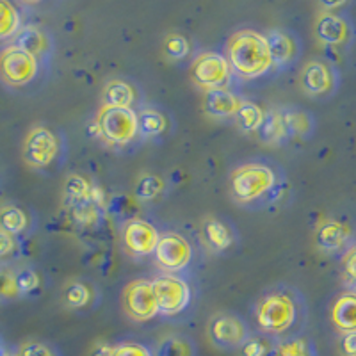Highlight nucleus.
Listing matches in <instances>:
<instances>
[{"instance_id": "f257e3e1", "label": "nucleus", "mask_w": 356, "mask_h": 356, "mask_svg": "<svg viewBox=\"0 0 356 356\" xmlns=\"http://www.w3.org/2000/svg\"><path fill=\"white\" fill-rule=\"evenodd\" d=\"M230 68L248 79H257L273 68L269 47L264 34L244 29L228 41Z\"/></svg>"}, {"instance_id": "f03ea898", "label": "nucleus", "mask_w": 356, "mask_h": 356, "mask_svg": "<svg viewBox=\"0 0 356 356\" xmlns=\"http://www.w3.org/2000/svg\"><path fill=\"white\" fill-rule=\"evenodd\" d=\"M276 187V175L266 164H244L232 175V193L241 203L260 200Z\"/></svg>"}, {"instance_id": "7ed1b4c3", "label": "nucleus", "mask_w": 356, "mask_h": 356, "mask_svg": "<svg viewBox=\"0 0 356 356\" xmlns=\"http://www.w3.org/2000/svg\"><path fill=\"white\" fill-rule=\"evenodd\" d=\"M294 321V301L282 292L266 296L257 307V324L267 335H282V333L289 332Z\"/></svg>"}, {"instance_id": "20e7f679", "label": "nucleus", "mask_w": 356, "mask_h": 356, "mask_svg": "<svg viewBox=\"0 0 356 356\" xmlns=\"http://www.w3.org/2000/svg\"><path fill=\"white\" fill-rule=\"evenodd\" d=\"M95 129L109 143L127 145L138 136V114L123 107H102Z\"/></svg>"}, {"instance_id": "39448f33", "label": "nucleus", "mask_w": 356, "mask_h": 356, "mask_svg": "<svg viewBox=\"0 0 356 356\" xmlns=\"http://www.w3.org/2000/svg\"><path fill=\"white\" fill-rule=\"evenodd\" d=\"M152 287H154L157 310L162 316H177V314L186 310L187 305L191 303L193 292H191L189 284L180 276H157L152 282Z\"/></svg>"}, {"instance_id": "423d86ee", "label": "nucleus", "mask_w": 356, "mask_h": 356, "mask_svg": "<svg viewBox=\"0 0 356 356\" xmlns=\"http://www.w3.org/2000/svg\"><path fill=\"white\" fill-rule=\"evenodd\" d=\"M38 59L22 49L9 44L0 52V77L6 84L22 88L27 86L38 77Z\"/></svg>"}, {"instance_id": "0eeeda50", "label": "nucleus", "mask_w": 356, "mask_h": 356, "mask_svg": "<svg viewBox=\"0 0 356 356\" xmlns=\"http://www.w3.org/2000/svg\"><path fill=\"white\" fill-rule=\"evenodd\" d=\"M230 63L218 52L200 54L193 63V79L196 84L209 91L225 89V86L230 82Z\"/></svg>"}, {"instance_id": "6e6552de", "label": "nucleus", "mask_w": 356, "mask_h": 356, "mask_svg": "<svg viewBox=\"0 0 356 356\" xmlns=\"http://www.w3.org/2000/svg\"><path fill=\"white\" fill-rule=\"evenodd\" d=\"M59 154L57 136L47 127H34L24 143V159L29 166L47 168Z\"/></svg>"}, {"instance_id": "1a4fd4ad", "label": "nucleus", "mask_w": 356, "mask_h": 356, "mask_svg": "<svg viewBox=\"0 0 356 356\" xmlns=\"http://www.w3.org/2000/svg\"><path fill=\"white\" fill-rule=\"evenodd\" d=\"M123 308L132 319L148 321L159 314L150 280H134L123 291Z\"/></svg>"}, {"instance_id": "9d476101", "label": "nucleus", "mask_w": 356, "mask_h": 356, "mask_svg": "<svg viewBox=\"0 0 356 356\" xmlns=\"http://www.w3.org/2000/svg\"><path fill=\"white\" fill-rule=\"evenodd\" d=\"M154 255L168 271H182L193 260V248L180 234H164L159 237Z\"/></svg>"}, {"instance_id": "9b49d317", "label": "nucleus", "mask_w": 356, "mask_h": 356, "mask_svg": "<svg viewBox=\"0 0 356 356\" xmlns=\"http://www.w3.org/2000/svg\"><path fill=\"white\" fill-rule=\"evenodd\" d=\"M209 335L218 348L237 349L250 339L244 321L230 314H219L211 321Z\"/></svg>"}, {"instance_id": "f8f14e48", "label": "nucleus", "mask_w": 356, "mask_h": 356, "mask_svg": "<svg viewBox=\"0 0 356 356\" xmlns=\"http://www.w3.org/2000/svg\"><path fill=\"white\" fill-rule=\"evenodd\" d=\"M159 237L161 235L157 228L145 219H132L123 228V243L127 250L138 257L154 255Z\"/></svg>"}, {"instance_id": "ddd939ff", "label": "nucleus", "mask_w": 356, "mask_h": 356, "mask_svg": "<svg viewBox=\"0 0 356 356\" xmlns=\"http://www.w3.org/2000/svg\"><path fill=\"white\" fill-rule=\"evenodd\" d=\"M269 56H271L273 66H285L292 63L298 56V41L291 33L284 29H271L266 34Z\"/></svg>"}, {"instance_id": "4468645a", "label": "nucleus", "mask_w": 356, "mask_h": 356, "mask_svg": "<svg viewBox=\"0 0 356 356\" xmlns=\"http://www.w3.org/2000/svg\"><path fill=\"white\" fill-rule=\"evenodd\" d=\"M13 44L24 50V52L34 56L36 59L47 56L50 50L49 36L38 25H24L20 29V33L17 34V38L13 40Z\"/></svg>"}, {"instance_id": "2eb2a0df", "label": "nucleus", "mask_w": 356, "mask_h": 356, "mask_svg": "<svg viewBox=\"0 0 356 356\" xmlns=\"http://www.w3.org/2000/svg\"><path fill=\"white\" fill-rule=\"evenodd\" d=\"M241 104H243V100L237 95L232 93V91H228V89H214V91H209L205 98L207 113L218 118L235 116L237 111H239Z\"/></svg>"}, {"instance_id": "dca6fc26", "label": "nucleus", "mask_w": 356, "mask_h": 356, "mask_svg": "<svg viewBox=\"0 0 356 356\" xmlns=\"http://www.w3.org/2000/svg\"><path fill=\"white\" fill-rule=\"evenodd\" d=\"M317 36H319L321 41L328 44H340L348 40V24L337 15H323V17L317 20L316 25Z\"/></svg>"}, {"instance_id": "f3484780", "label": "nucleus", "mask_w": 356, "mask_h": 356, "mask_svg": "<svg viewBox=\"0 0 356 356\" xmlns=\"http://www.w3.org/2000/svg\"><path fill=\"white\" fill-rule=\"evenodd\" d=\"M303 88L310 95H324L332 88V72L323 63H310L303 72Z\"/></svg>"}, {"instance_id": "a211bd4d", "label": "nucleus", "mask_w": 356, "mask_h": 356, "mask_svg": "<svg viewBox=\"0 0 356 356\" xmlns=\"http://www.w3.org/2000/svg\"><path fill=\"white\" fill-rule=\"evenodd\" d=\"M333 323L346 333L356 332V294H344L339 298L332 312Z\"/></svg>"}, {"instance_id": "6ab92c4d", "label": "nucleus", "mask_w": 356, "mask_h": 356, "mask_svg": "<svg viewBox=\"0 0 356 356\" xmlns=\"http://www.w3.org/2000/svg\"><path fill=\"white\" fill-rule=\"evenodd\" d=\"M259 136L266 145H278L287 138L284 114L278 109H271L264 113V122L259 129Z\"/></svg>"}, {"instance_id": "aec40b11", "label": "nucleus", "mask_w": 356, "mask_h": 356, "mask_svg": "<svg viewBox=\"0 0 356 356\" xmlns=\"http://www.w3.org/2000/svg\"><path fill=\"white\" fill-rule=\"evenodd\" d=\"M22 13L17 6L8 0H0V43L15 40L20 33Z\"/></svg>"}, {"instance_id": "412c9836", "label": "nucleus", "mask_w": 356, "mask_h": 356, "mask_svg": "<svg viewBox=\"0 0 356 356\" xmlns=\"http://www.w3.org/2000/svg\"><path fill=\"white\" fill-rule=\"evenodd\" d=\"M346 239H348V228L337 221L324 222L317 232V243L323 250H339L346 243Z\"/></svg>"}, {"instance_id": "4be33fe9", "label": "nucleus", "mask_w": 356, "mask_h": 356, "mask_svg": "<svg viewBox=\"0 0 356 356\" xmlns=\"http://www.w3.org/2000/svg\"><path fill=\"white\" fill-rule=\"evenodd\" d=\"M106 106L109 107H123V109H130V106L136 100V91L130 84L123 81L111 82L106 88Z\"/></svg>"}, {"instance_id": "5701e85b", "label": "nucleus", "mask_w": 356, "mask_h": 356, "mask_svg": "<svg viewBox=\"0 0 356 356\" xmlns=\"http://www.w3.org/2000/svg\"><path fill=\"white\" fill-rule=\"evenodd\" d=\"M155 356H196V346L187 337H168L159 344Z\"/></svg>"}, {"instance_id": "b1692460", "label": "nucleus", "mask_w": 356, "mask_h": 356, "mask_svg": "<svg viewBox=\"0 0 356 356\" xmlns=\"http://www.w3.org/2000/svg\"><path fill=\"white\" fill-rule=\"evenodd\" d=\"M27 214L17 205H6L0 209V228L11 235H18L27 228Z\"/></svg>"}, {"instance_id": "393cba45", "label": "nucleus", "mask_w": 356, "mask_h": 356, "mask_svg": "<svg viewBox=\"0 0 356 356\" xmlns=\"http://www.w3.org/2000/svg\"><path fill=\"white\" fill-rule=\"evenodd\" d=\"M166 130V118L155 109H145L138 114V132L146 138H155Z\"/></svg>"}, {"instance_id": "a878e982", "label": "nucleus", "mask_w": 356, "mask_h": 356, "mask_svg": "<svg viewBox=\"0 0 356 356\" xmlns=\"http://www.w3.org/2000/svg\"><path fill=\"white\" fill-rule=\"evenodd\" d=\"M235 116L239 120V125L244 130H248V132H259L260 125L264 122V111L257 104H253V102L243 100V104H241L239 111H237Z\"/></svg>"}, {"instance_id": "bb28decb", "label": "nucleus", "mask_w": 356, "mask_h": 356, "mask_svg": "<svg viewBox=\"0 0 356 356\" xmlns=\"http://www.w3.org/2000/svg\"><path fill=\"white\" fill-rule=\"evenodd\" d=\"M20 298L17 285V269L8 264H0V303H8Z\"/></svg>"}, {"instance_id": "cd10ccee", "label": "nucleus", "mask_w": 356, "mask_h": 356, "mask_svg": "<svg viewBox=\"0 0 356 356\" xmlns=\"http://www.w3.org/2000/svg\"><path fill=\"white\" fill-rule=\"evenodd\" d=\"M284 122L287 129V136H305L310 132L312 120L305 111L300 109H284Z\"/></svg>"}, {"instance_id": "c85d7f7f", "label": "nucleus", "mask_w": 356, "mask_h": 356, "mask_svg": "<svg viewBox=\"0 0 356 356\" xmlns=\"http://www.w3.org/2000/svg\"><path fill=\"white\" fill-rule=\"evenodd\" d=\"M205 237L214 250H227L232 244V234L218 219H211L205 222Z\"/></svg>"}, {"instance_id": "c756f323", "label": "nucleus", "mask_w": 356, "mask_h": 356, "mask_svg": "<svg viewBox=\"0 0 356 356\" xmlns=\"http://www.w3.org/2000/svg\"><path fill=\"white\" fill-rule=\"evenodd\" d=\"M273 356H316L310 342L305 339H289L275 346Z\"/></svg>"}, {"instance_id": "7c9ffc66", "label": "nucleus", "mask_w": 356, "mask_h": 356, "mask_svg": "<svg viewBox=\"0 0 356 356\" xmlns=\"http://www.w3.org/2000/svg\"><path fill=\"white\" fill-rule=\"evenodd\" d=\"M91 187H93V184H89L86 178L73 175L66 182V198L70 200V203L88 202L91 198Z\"/></svg>"}, {"instance_id": "2f4dec72", "label": "nucleus", "mask_w": 356, "mask_h": 356, "mask_svg": "<svg viewBox=\"0 0 356 356\" xmlns=\"http://www.w3.org/2000/svg\"><path fill=\"white\" fill-rule=\"evenodd\" d=\"M100 209L91 200L81 203H72V218L81 227H91L98 221Z\"/></svg>"}, {"instance_id": "473e14b6", "label": "nucleus", "mask_w": 356, "mask_h": 356, "mask_svg": "<svg viewBox=\"0 0 356 356\" xmlns=\"http://www.w3.org/2000/svg\"><path fill=\"white\" fill-rule=\"evenodd\" d=\"M17 285L18 292H20V298L33 294V292L40 287V275H38L34 269H31V267L17 269Z\"/></svg>"}, {"instance_id": "72a5a7b5", "label": "nucleus", "mask_w": 356, "mask_h": 356, "mask_svg": "<svg viewBox=\"0 0 356 356\" xmlns=\"http://www.w3.org/2000/svg\"><path fill=\"white\" fill-rule=\"evenodd\" d=\"M91 289L86 284H72L68 289H66V303L72 308H82L91 301Z\"/></svg>"}, {"instance_id": "f704fd0d", "label": "nucleus", "mask_w": 356, "mask_h": 356, "mask_svg": "<svg viewBox=\"0 0 356 356\" xmlns=\"http://www.w3.org/2000/svg\"><path fill=\"white\" fill-rule=\"evenodd\" d=\"M162 189V180L155 175H145L139 178L138 187H136V196L141 200H152L161 193Z\"/></svg>"}, {"instance_id": "c9c22d12", "label": "nucleus", "mask_w": 356, "mask_h": 356, "mask_svg": "<svg viewBox=\"0 0 356 356\" xmlns=\"http://www.w3.org/2000/svg\"><path fill=\"white\" fill-rule=\"evenodd\" d=\"M275 346H271L266 339L260 337H250V339L241 346L243 356H273Z\"/></svg>"}, {"instance_id": "e433bc0d", "label": "nucleus", "mask_w": 356, "mask_h": 356, "mask_svg": "<svg viewBox=\"0 0 356 356\" xmlns=\"http://www.w3.org/2000/svg\"><path fill=\"white\" fill-rule=\"evenodd\" d=\"M166 52L170 54L173 59H184L189 54V43L180 34H171L166 40Z\"/></svg>"}, {"instance_id": "4c0bfd02", "label": "nucleus", "mask_w": 356, "mask_h": 356, "mask_svg": "<svg viewBox=\"0 0 356 356\" xmlns=\"http://www.w3.org/2000/svg\"><path fill=\"white\" fill-rule=\"evenodd\" d=\"M20 356H59V353L52 346L44 344V342H27L22 348H18Z\"/></svg>"}, {"instance_id": "58836bf2", "label": "nucleus", "mask_w": 356, "mask_h": 356, "mask_svg": "<svg viewBox=\"0 0 356 356\" xmlns=\"http://www.w3.org/2000/svg\"><path fill=\"white\" fill-rule=\"evenodd\" d=\"M114 356H155L150 348L139 342H125V344L114 346Z\"/></svg>"}, {"instance_id": "ea45409f", "label": "nucleus", "mask_w": 356, "mask_h": 356, "mask_svg": "<svg viewBox=\"0 0 356 356\" xmlns=\"http://www.w3.org/2000/svg\"><path fill=\"white\" fill-rule=\"evenodd\" d=\"M344 275L348 284L356 289V246L349 251L344 260Z\"/></svg>"}, {"instance_id": "a19ab883", "label": "nucleus", "mask_w": 356, "mask_h": 356, "mask_svg": "<svg viewBox=\"0 0 356 356\" xmlns=\"http://www.w3.org/2000/svg\"><path fill=\"white\" fill-rule=\"evenodd\" d=\"M15 235L8 234L6 230L0 228V259H4V257H9L15 251Z\"/></svg>"}, {"instance_id": "79ce46f5", "label": "nucleus", "mask_w": 356, "mask_h": 356, "mask_svg": "<svg viewBox=\"0 0 356 356\" xmlns=\"http://www.w3.org/2000/svg\"><path fill=\"white\" fill-rule=\"evenodd\" d=\"M342 351L346 356H356V332L346 333L342 339Z\"/></svg>"}, {"instance_id": "37998d69", "label": "nucleus", "mask_w": 356, "mask_h": 356, "mask_svg": "<svg viewBox=\"0 0 356 356\" xmlns=\"http://www.w3.org/2000/svg\"><path fill=\"white\" fill-rule=\"evenodd\" d=\"M93 356H114V346L100 344L97 349H95Z\"/></svg>"}, {"instance_id": "c03bdc74", "label": "nucleus", "mask_w": 356, "mask_h": 356, "mask_svg": "<svg viewBox=\"0 0 356 356\" xmlns=\"http://www.w3.org/2000/svg\"><path fill=\"white\" fill-rule=\"evenodd\" d=\"M0 356H20L17 348H9V346L0 344Z\"/></svg>"}]
</instances>
